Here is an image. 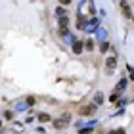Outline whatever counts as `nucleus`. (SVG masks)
Returning <instances> with one entry per match:
<instances>
[{
    "label": "nucleus",
    "mask_w": 134,
    "mask_h": 134,
    "mask_svg": "<svg viewBox=\"0 0 134 134\" xmlns=\"http://www.w3.org/2000/svg\"><path fill=\"white\" fill-rule=\"evenodd\" d=\"M59 25H61V27L67 25V17H63V15H61V17H59Z\"/></svg>",
    "instance_id": "obj_9"
},
{
    "label": "nucleus",
    "mask_w": 134,
    "mask_h": 134,
    "mask_svg": "<svg viewBox=\"0 0 134 134\" xmlns=\"http://www.w3.org/2000/svg\"><path fill=\"white\" fill-rule=\"evenodd\" d=\"M121 8H123L125 15H130V14H132V10H130V6L127 4V0H121Z\"/></svg>",
    "instance_id": "obj_2"
},
{
    "label": "nucleus",
    "mask_w": 134,
    "mask_h": 134,
    "mask_svg": "<svg viewBox=\"0 0 134 134\" xmlns=\"http://www.w3.org/2000/svg\"><path fill=\"white\" fill-rule=\"evenodd\" d=\"M107 48H109V44H107V42H104V44H102V46H100V50H102V52H106Z\"/></svg>",
    "instance_id": "obj_10"
},
{
    "label": "nucleus",
    "mask_w": 134,
    "mask_h": 134,
    "mask_svg": "<svg viewBox=\"0 0 134 134\" xmlns=\"http://www.w3.org/2000/svg\"><path fill=\"white\" fill-rule=\"evenodd\" d=\"M109 134H125V130H123V128H119V130H111Z\"/></svg>",
    "instance_id": "obj_11"
},
{
    "label": "nucleus",
    "mask_w": 134,
    "mask_h": 134,
    "mask_svg": "<svg viewBox=\"0 0 134 134\" xmlns=\"http://www.w3.org/2000/svg\"><path fill=\"white\" fill-rule=\"evenodd\" d=\"M59 2H61V4H69L71 0H59Z\"/></svg>",
    "instance_id": "obj_13"
},
{
    "label": "nucleus",
    "mask_w": 134,
    "mask_h": 134,
    "mask_svg": "<svg viewBox=\"0 0 134 134\" xmlns=\"http://www.w3.org/2000/svg\"><path fill=\"white\" fill-rule=\"evenodd\" d=\"M38 121H42V123H48V121H52V117H50L48 113H38Z\"/></svg>",
    "instance_id": "obj_3"
},
{
    "label": "nucleus",
    "mask_w": 134,
    "mask_h": 134,
    "mask_svg": "<svg viewBox=\"0 0 134 134\" xmlns=\"http://www.w3.org/2000/svg\"><path fill=\"white\" fill-rule=\"evenodd\" d=\"M73 50H75V54H80L82 52V42H75L73 44Z\"/></svg>",
    "instance_id": "obj_4"
},
{
    "label": "nucleus",
    "mask_w": 134,
    "mask_h": 134,
    "mask_svg": "<svg viewBox=\"0 0 134 134\" xmlns=\"http://www.w3.org/2000/svg\"><path fill=\"white\" fill-rule=\"evenodd\" d=\"M115 63H117V61H115V57H109V59H107V69L115 67Z\"/></svg>",
    "instance_id": "obj_5"
},
{
    "label": "nucleus",
    "mask_w": 134,
    "mask_h": 134,
    "mask_svg": "<svg viewBox=\"0 0 134 134\" xmlns=\"http://www.w3.org/2000/svg\"><path fill=\"white\" fill-rule=\"evenodd\" d=\"M125 84H127V80H121V82H119V84H117V90H119V92H121V90H123V88H125Z\"/></svg>",
    "instance_id": "obj_8"
},
{
    "label": "nucleus",
    "mask_w": 134,
    "mask_h": 134,
    "mask_svg": "<svg viewBox=\"0 0 134 134\" xmlns=\"http://www.w3.org/2000/svg\"><path fill=\"white\" fill-rule=\"evenodd\" d=\"M94 109H96V104L88 107H80V115H90V113H94Z\"/></svg>",
    "instance_id": "obj_1"
},
{
    "label": "nucleus",
    "mask_w": 134,
    "mask_h": 134,
    "mask_svg": "<svg viewBox=\"0 0 134 134\" xmlns=\"http://www.w3.org/2000/svg\"><path fill=\"white\" fill-rule=\"evenodd\" d=\"M56 14H57V15H59V17H61V15H65V10H63V8H61V6H59V8H57V10H56Z\"/></svg>",
    "instance_id": "obj_7"
},
{
    "label": "nucleus",
    "mask_w": 134,
    "mask_h": 134,
    "mask_svg": "<svg viewBox=\"0 0 134 134\" xmlns=\"http://www.w3.org/2000/svg\"><path fill=\"white\" fill-rule=\"evenodd\" d=\"M94 100H96V106H98V104H102V102H104V96H102V94H96V98H94Z\"/></svg>",
    "instance_id": "obj_6"
},
{
    "label": "nucleus",
    "mask_w": 134,
    "mask_h": 134,
    "mask_svg": "<svg viewBox=\"0 0 134 134\" xmlns=\"http://www.w3.org/2000/svg\"><path fill=\"white\" fill-rule=\"evenodd\" d=\"M86 48L90 50V48H94V44H92V40H86Z\"/></svg>",
    "instance_id": "obj_12"
}]
</instances>
